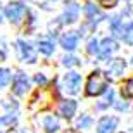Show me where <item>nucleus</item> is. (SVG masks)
Listing matches in <instances>:
<instances>
[{
  "label": "nucleus",
  "mask_w": 133,
  "mask_h": 133,
  "mask_svg": "<svg viewBox=\"0 0 133 133\" xmlns=\"http://www.w3.org/2000/svg\"><path fill=\"white\" fill-rule=\"evenodd\" d=\"M107 88V76L102 74L100 71H94L90 74L88 81H87V95H100Z\"/></svg>",
  "instance_id": "1"
},
{
  "label": "nucleus",
  "mask_w": 133,
  "mask_h": 133,
  "mask_svg": "<svg viewBox=\"0 0 133 133\" xmlns=\"http://www.w3.org/2000/svg\"><path fill=\"white\" fill-rule=\"evenodd\" d=\"M111 26H112V31H114L116 36H121V38H123L124 42H128V43H131V42H133V23L121 24L119 17H112Z\"/></svg>",
  "instance_id": "2"
},
{
  "label": "nucleus",
  "mask_w": 133,
  "mask_h": 133,
  "mask_svg": "<svg viewBox=\"0 0 133 133\" xmlns=\"http://www.w3.org/2000/svg\"><path fill=\"white\" fill-rule=\"evenodd\" d=\"M5 14H7V17L10 19V23H21V19H23L24 14H26V9H24V5H23V4L14 2V4L7 5Z\"/></svg>",
  "instance_id": "3"
},
{
  "label": "nucleus",
  "mask_w": 133,
  "mask_h": 133,
  "mask_svg": "<svg viewBox=\"0 0 133 133\" xmlns=\"http://www.w3.org/2000/svg\"><path fill=\"white\" fill-rule=\"evenodd\" d=\"M79 85H81V76L78 73H69L64 78V90L68 94H78Z\"/></svg>",
  "instance_id": "4"
},
{
  "label": "nucleus",
  "mask_w": 133,
  "mask_h": 133,
  "mask_svg": "<svg viewBox=\"0 0 133 133\" xmlns=\"http://www.w3.org/2000/svg\"><path fill=\"white\" fill-rule=\"evenodd\" d=\"M17 50H19V55L24 62H35V61H36V52L33 50V47H31L30 43L19 40V42H17Z\"/></svg>",
  "instance_id": "5"
},
{
  "label": "nucleus",
  "mask_w": 133,
  "mask_h": 133,
  "mask_svg": "<svg viewBox=\"0 0 133 133\" xmlns=\"http://www.w3.org/2000/svg\"><path fill=\"white\" fill-rule=\"evenodd\" d=\"M118 50V43L114 42L112 38H105L100 45V50H99V59L100 61H105L107 57H111V54H114Z\"/></svg>",
  "instance_id": "6"
},
{
  "label": "nucleus",
  "mask_w": 133,
  "mask_h": 133,
  "mask_svg": "<svg viewBox=\"0 0 133 133\" xmlns=\"http://www.w3.org/2000/svg\"><path fill=\"white\" fill-rule=\"evenodd\" d=\"M30 83H28V78H26L24 73H17L14 76V83H12V90H14L16 95H23L28 90Z\"/></svg>",
  "instance_id": "7"
},
{
  "label": "nucleus",
  "mask_w": 133,
  "mask_h": 133,
  "mask_svg": "<svg viewBox=\"0 0 133 133\" xmlns=\"http://www.w3.org/2000/svg\"><path fill=\"white\" fill-rule=\"evenodd\" d=\"M118 126L116 118H102L97 124V133H112Z\"/></svg>",
  "instance_id": "8"
},
{
  "label": "nucleus",
  "mask_w": 133,
  "mask_h": 133,
  "mask_svg": "<svg viewBox=\"0 0 133 133\" xmlns=\"http://www.w3.org/2000/svg\"><path fill=\"white\" fill-rule=\"evenodd\" d=\"M78 33H74V31H71V33H66L62 38H61V45L64 47L66 50H74L76 47H78Z\"/></svg>",
  "instance_id": "9"
},
{
  "label": "nucleus",
  "mask_w": 133,
  "mask_h": 133,
  "mask_svg": "<svg viewBox=\"0 0 133 133\" xmlns=\"http://www.w3.org/2000/svg\"><path fill=\"white\" fill-rule=\"evenodd\" d=\"M78 14H79V5L78 4H69L64 10L62 19H64V23H74V21L78 19Z\"/></svg>",
  "instance_id": "10"
},
{
  "label": "nucleus",
  "mask_w": 133,
  "mask_h": 133,
  "mask_svg": "<svg viewBox=\"0 0 133 133\" xmlns=\"http://www.w3.org/2000/svg\"><path fill=\"white\" fill-rule=\"evenodd\" d=\"M59 112H61V116H64L68 119L73 118L74 112H76V102L74 100H64L59 107Z\"/></svg>",
  "instance_id": "11"
},
{
  "label": "nucleus",
  "mask_w": 133,
  "mask_h": 133,
  "mask_svg": "<svg viewBox=\"0 0 133 133\" xmlns=\"http://www.w3.org/2000/svg\"><path fill=\"white\" fill-rule=\"evenodd\" d=\"M43 126H45V130H47L49 133H55L57 130H59V119L55 118V116H45Z\"/></svg>",
  "instance_id": "12"
},
{
  "label": "nucleus",
  "mask_w": 133,
  "mask_h": 133,
  "mask_svg": "<svg viewBox=\"0 0 133 133\" xmlns=\"http://www.w3.org/2000/svg\"><path fill=\"white\" fill-rule=\"evenodd\" d=\"M85 14L88 16L94 23H99L100 19H104V16L100 14L99 10H97V7H95V5H92V4H88L87 7H85Z\"/></svg>",
  "instance_id": "13"
},
{
  "label": "nucleus",
  "mask_w": 133,
  "mask_h": 133,
  "mask_svg": "<svg viewBox=\"0 0 133 133\" xmlns=\"http://www.w3.org/2000/svg\"><path fill=\"white\" fill-rule=\"evenodd\" d=\"M16 124V118L14 116H4V118H0V131L5 133L12 130V126Z\"/></svg>",
  "instance_id": "14"
},
{
  "label": "nucleus",
  "mask_w": 133,
  "mask_h": 133,
  "mask_svg": "<svg viewBox=\"0 0 133 133\" xmlns=\"http://www.w3.org/2000/svg\"><path fill=\"white\" fill-rule=\"evenodd\" d=\"M38 49H40V52H42V54L50 55L52 52H54V42H52V40H40Z\"/></svg>",
  "instance_id": "15"
},
{
  "label": "nucleus",
  "mask_w": 133,
  "mask_h": 133,
  "mask_svg": "<svg viewBox=\"0 0 133 133\" xmlns=\"http://www.w3.org/2000/svg\"><path fill=\"white\" fill-rule=\"evenodd\" d=\"M123 69H124V62L121 59H116L109 64V71H111V74H114V76H119V74L123 73Z\"/></svg>",
  "instance_id": "16"
},
{
  "label": "nucleus",
  "mask_w": 133,
  "mask_h": 133,
  "mask_svg": "<svg viewBox=\"0 0 133 133\" xmlns=\"http://www.w3.org/2000/svg\"><path fill=\"white\" fill-rule=\"evenodd\" d=\"M121 95L124 99H133V78L126 79L123 83V88H121Z\"/></svg>",
  "instance_id": "17"
},
{
  "label": "nucleus",
  "mask_w": 133,
  "mask_h": 133,
  "mask_svg": "<svg viewBox=\"0 0 133 133\" xmlns=\"http://www.w3.org/2000/svg\"><path fill=\"white\" fill-rule=\"evenodd\" d=\"M9 81H10V71L9 69H0V87H5Z\"/></svg>",
  "instance_id": "18"
},
{
  "label": "nucleus",
  "mask_w": 133,
  "mask_h": 133,
  "mask_svg": "<svg viewBox=\"0 0 133 133\" xmlns=\"http://www.w3.org/2000/svg\"><path fill=\"white\" fill-rule=\"evenodd\" d=\"M99 50H100V47H99V42L95 38H92L88 42V52L90 54H99Z\"/></svg>",
  "instance_id": "19"
},
{
  "label": "nucleus",
  "mask_w": 133,
  "mask_h": 133,
  "mask_svg": "<svg viewBox=\"0 0 133 133\" xmlns=\"http://www.w3.org/2000/svg\"><path fill=\"white\" fill-rule=\"evenodd\" d=\"M99 4L102 5V7H107V9H111V7H114V5L118 4V0H99Z\"/></svg>",
  "instance_id": "20"
},
{
  "label": "nucleus",
  "mask_w": 133,
  "mask_h": 133,
  "mask_svg": "<svg viewBox=\"0 0 133 133\" xmlns=\"http://www.w3.org/2000/svg\"><path fill=\"white\" fill-rule=\"evenodd\" d=\"M88 124H90V118H87V116H85V118H81L78 121V124H76V126H78V128H87Z\"/></svg>",
  "instance_id": "21"
},
{
  "label": "nucleus",
  "mask_w": 133,
  "mask_h": 133,
  "mask_svg": "<svg viewBox=\"0 0 133 133\" xmlns=\"http://www.w3.org/2000/svg\"><path fill=\"white\" fill-rule=\"evenodd\" d=\"M64 66H73V64H76V57H73V55H69V57H64Z\"/></svg>",
  "instance_id": "22"
},
{
  "label": "nucleus",
  "mask_w": 133,
  "mask_h": 133,
  "mask_svg": "<svg viewBox=\"0 0 133 133\" xmlns=\"http://www.w3.org/2000/svg\"><path fill=\"white\" fill-rule=\"evenodd\" d=\"M36 83H42V85H43V83H47V79H45L43 76H36Z\"/></svg>",
  "instance_id": "23"
},
{
  "label": "nucleus",
  "mask_w": 133,
  "mask_h": 133,
  "mask_svg": "<svg viewBox=\"0 0 133 133\" xmlns=\"http://www.w3.org/2000/svg\"><path fill=\"white\" fill-rule=\"evenodd\" d=\"M0 21H2V9H0Z\"/></svg>",
  "instance_id": "24"
},
{
  "label": "nucleus",
  "mask_w": 133,
  "mask_h": 133,
  "mask_svg": "<svg viewBox=\"0 0 133 133\" xmlns=\"http://www.w3.org/2000/svg\"><path fill=\"white\" fill-rule=\"evenodd\" d=\"M0 59H4V54H0Z\"/></svg>",
  "instance_id": "25"
}]
</instances>
